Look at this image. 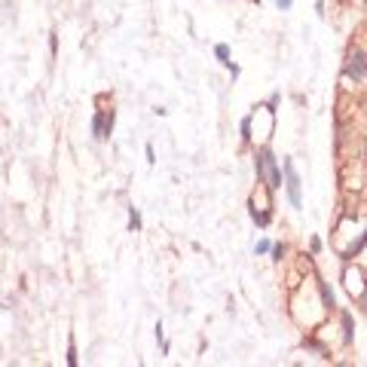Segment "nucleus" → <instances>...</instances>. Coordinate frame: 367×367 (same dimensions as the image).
<instances>
[{
	"instance_id": "f257e3e1",
	"label": "nucleus",
	"mask_w": 367,
	"mask_h": 367,
	"mask_svg": "<svg viewBox=\"0 0 367 367\" xmlns=\"http://www.w3.org/2000/svg\"><path fill=\"white\" fill-rule=\"evenodd\" d=\"M270 175V187L273 190H279L282 187V175H279V168H276V159H273V153L270 150H263V156L257 159V175Z\"/></svg>"
},
{
	"instance_id": "f03ea898",
	"label": "nucleus",
	"mask_w": 367,
	"mask_h": 367,
	"mask_svg": "<svg viewBox=\"0 0 367 367\" xmlns=\"http://www.w3.org/2000/svg\"><path fill=\"white\" fill-rule=\"evenodd\" d=\"M346 74H349V77H355V80L367 77V55H364V52H352V55H349Z\"/></svg>"
},
{
	"instance_id": "7ed1b4c3",
	"label": "nucleus",
	"mask_w": 367,
	"mask_h": 367,
	"mask_svg": "<svg viewBox=\"0 0 367 367\" xmlns=\"http://www.w3.org/2000/svg\"><path fill=\"white\" fill-rule=\"evenodd\" d=\"M285 168H288V196H291V202L300 208V178H297V172H294L291 162H285Z\"/></svg>"
},
{
	"instance_id": "20e7f679",
	"label": "nucleus",
	"mask_w": 367,
	"mask_h": 367,
	"mask_svg": "<svg viewBox=\"0 0 367 367\" xmlns=\"http://www.w3.org/2000/svg\"><path fill=\"white\" fill-rule=\"evenodd\" d=\"M129 224H132V230H138V227H141V217H138V211H135V208L129 211Z\"/></svg>"
},
{
	"instance_id": "39448f33",
	"label": "nucleus",
	"mask_w": 367,
	"mask_h": 367,
	"mask_svg": "<svg viewBox=\"0 0 367 367\" xmlns=\"http://www.w3.org/2000/svg\"><path fill=\"white\" fill-rule=\"evenodd\" d=\"M217 58H221L224 64H230V61H227V58H230V49H227V46H217Z\"/></svg>"
},
{
	"instance_id": "423d86ee",
	"label": "nucleus",
	"mask_w": 367,
	"mask_h": 367,
	"mask_svg": "<svg viewBox=\"0 0 367 367\" xmlns=\"http://www.w3.org/2000/svg\"><path fill=\"white\" fill-rule=\"evenodd\" d=\"M322 294H325V303H328V306H334V294H331L325 285H322Z\"/></svg>"
},
{
	"instance_id": "0eeeda50",
	"label": "nucleus",
	"mask_w": 367,
	"mask_h": 367,
	"mask_svg": "<svg viewBox=\"0 0 367 367\" xmlns=\"http://www.w3.org/2000/svg\"><path fill=\"white\" fill-rule=\"evenodd\" d=\"M279 6H282V9H288V6H291V0H279Z\"/></svg>"
},
{
	"instance_id": "6e6552de",
	"label": "nucleus",
	"mask_w": 367,
	"mask_h": 367,
	"mask_svg": "<svg viewBox=\"0 0 367 367\" xmlns=\"http://www.w3.org/2000/svg\"><path fill=\"white\" fill-rule=\"evenodd\" d=\"M364 159H367V141H364Z\"/></svg>"
}]
</instances>
